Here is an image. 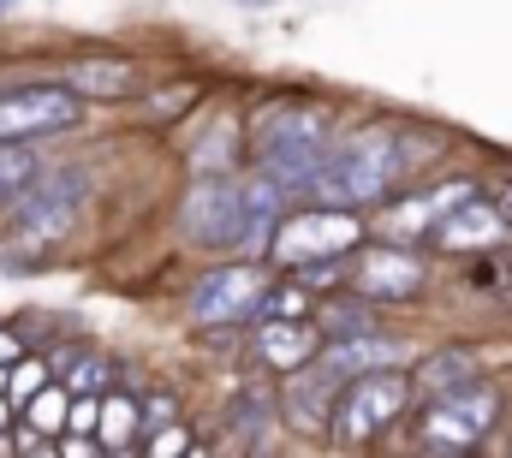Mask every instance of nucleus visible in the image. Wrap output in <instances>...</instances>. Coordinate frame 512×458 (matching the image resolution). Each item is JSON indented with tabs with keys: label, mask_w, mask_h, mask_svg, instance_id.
<instances>
[{
	"label": "nucleus",
	"mask_w": 512,
	"mask_h": 458,
	"mask_svg": "<svg viewBox=\"0 0 512 458\" xmlns=\"http://www.w3.org/2000/svg\"><path fill=\"white\" fill-rule=\"evenodd\" d=\"M477 381V357L471 351H435V357H423V369H417V387L429 393V399H441V393H459V387H471Z\"/></svg>",
	"instance_id": "nucleus-17"
},
{
	"label": "nucleus",
	"mask_w": 512,
	"mask_h": 458,
	"mask_svg": "<svg viewBox=\"0 0 512 458\" xmlns=\"http://www.w3.org/2000/svg\"><path fill=\"white\" fill-rule=\"evenodd\" d=\"M30 179H36V155L24 143H0V203H12Z\"/></svg>",
	"instance_id": "nucleus-21"
},
{
	"label": "nucleus",
	"mask_w": 512,
	"mask_h": 458,
	"mask_svg": "<svg viewBox=\"0 0 512 458\" xmlns=\"http://www.w3.org/2000/svg\"><path fill=\"white\" fill-rule=\"evenodd\" d=\"M72 119H78V96L72 90H12V96H0V143L66 131Z\"/></svg>",
	"instance_id": "nucleus-8"
},
{
	"label": "nucleus",
	"mask_w": 512,
	"mask_h": 458,
	"mask_svg": "<svg viewBox=\"0 0 512 458\" xmlns=\"http://www.w3.org/2000/svg\"><path fill=\"white\" fill-rule=\"evenodd\" d=\"M495 209L507 215V227H512V167L501 173V179H495Z\"/></svg>",
	"instance_id": "nucleus-28"
},
{
	"label": "nucleus",
	"mask_w": 512,
	"mask_h": 458,
	"mask_svg": "<svg viewBox=\"0 0 512 458\" xmlns=\"http://www.w3.org/2000/svg\"><path fill=\"white\" fill-rule=\"evenodd\" d=\"M471 197V179H447L441 191H429V197H411V203H399L393 215L382 221V232L387 238H423V232L435 227L453 203H465Z\"/></svg>",
	"instance_id": "nucleus-14"
},
{
	"label": "nucleus",
	"mask_w": 512,
	"mask_h": 458,
	"mask_svg": "<svg viewBox=\"0 0 512 458\" xmlns=\"http://www.w3.org/2000/svg\"><path fill=\"white\" fill-rule=\"evenodd\" d=\"M12 357H18V340H12V334H0V363H12Z\"/></svg>",
	"instance_id": "nucleus-29"
},
{
	"label": "nucleus",
	"mask_w": 512,
	"mask_h": 458,
	"mask_svg": "<svg viewBox=\"0 0 512 458\" xmlns=\"http://www.w3.org/2000/svg\"><path fill=\"white\" fill-rule=\"evenodd\" d=\"M42 375H48L42 363H18V369H12V381H6V393H12V399L24 405V399H30V393L42 387Z\"/></svg>",
	"instance_id": "nucleus-23"
},
{
	"label": "nucleus",
	"mask_w": 512,
	"mask_h": 458,
	"mask_svg": "<svg viewBox=\"0 0 512 458\" xmlns=\"http://www.w3.org/2000/svg\"><path fill=\"white\" fill-rule=\"evenodd\" d=\"M352 286L364 298H376V304H405V298L423 292V262L405 256V250H393V244L387 250H364L358 268H352Z\"/></svg>",
	"instance_id": "nucleus-11"
},
{
	"label": "nucleus",
	"mask_w": 512,
	"mask_h": 458,
	"mask_svg": "<svg viewBox=\"0 0 512 458\" xmlns=\"http://www.w3.org/2000/svg\"><path fill=\"white\" fill-rule=\"evenodd\" d=\"M405 399H411V381H405L393 363L352 375V381H346V405L334 411V423H340V441H346V447H358V441L382 435L387 423L405 411Z\"/></svg>",
	"instance_id": "nucleus-5"
},
{
	"label": "nucleus",
	"mask_w": 512,
	"mask_h": 458,
	"mask_svg": "<svg viewBox=\"0 0 512 458\" xmlns=\"http://www.w3.org/2000/svg\"><path fill=\"white\" fill-rule=\"evenodd\" d=\"M6 423H12V411H6V399H0V429H6Z\"/></svg>",
	"instance_id": "nucleus-30"
},
{
	"label": "nucleus",
	"mask_w": 512,
	"mask_h": 458,
	"mask_svg": "<svg viewBox=\"0 0 512 458\" xmlns=\"http://www.w3.org/2000/svg\"><path fill=\"white\" fill-rule=\"evenodd\" d=\"M393 179H399L393 131H358L340 149H322L304 191H316V203H328V209H352V203H376Z\"/></svg>",
	"instance_id": "nucleus-1"
},
{
	"label": "nucleus",
	"mask_w": 512,
	"mask_h": 458,
	"mask_svg": "<svg viewBox=\"0 0 512 458\" xmlns=\"http://www.w3.org/2000/svg\"><path fill=\"white\" fill-rule=\"evenodd\" d=\"M102 375H108V363H96V357H84V363H78V369L66 375V387H72V393H96V387H102Z\"/></svg>",
	"instance_id": "nucleus-25"
},
{
	"label": "nucleus",
	"mask_w": 512,
	"mask_h": 458,
	"mask_svg": "<svg viewBox=\"0 0 512 458\" xmlns=\"http://www.w3.org/2000/svg\"><path fill=\"white\" fill-rule=\"evenodd\" d=\"M256 310H262V316H298V310H304V292H262Z\"/></svg>",
	"instance_id": "nucleus-24"
},
{
	"label": "nucleus",
	"mask_w": 512,
	"mask_h": 458,
	"mask_svg": "<svg viewBox=\"0 0 512 458\" xmlns=\"http://www.w3.org/2000/svg\"><path fill=\"white\" fill-rule=\"evenodd\" d=\"M280 221V185L262 173L251 185H239V244L233 250H268V232Z\"/></svg>",
	"instance_id": "nucleus-15"
},
{
	"label": "nucleus",
	"mask_w": 512,
	"mask_h": 458,
	"mask_svg": "<svg viewBox=\"0 0 512 458\" xmlns=\"http://www.w3.org/2000/svg\"><path fill=\"white\" fill-rule=\"evenodd\" d=\"M310 351H316V334H310L304 322H280V316H274V328H262V357H268L280 375L298 369Z\"/></svg>",
	"instance_id": "nucleus-18"
},
{
	"label": "nucleus",
	"mask_w": 512,
	"mask_h": 458,
	"mask_svg": "<svg viewBox=\"0 0 512 458\" xmlns=\"http://www.w3.org/2000/svg\"><path fill=\"white\" fill-rule=\"evenodd\" d=\"M429 238H435V250H489V244H501L507 238V215L495 209V203H453L435 227H429Z\"/></svg>",
	"instance_id": "nucleus-12"
},
{
	"label": "nucleus",
	"mask_w": 512,
	"mask_h": 458,
	"mask_svg": "<svg viewBox=\"0 0 512 458\" xmlns=\"http://www.w3.org/2000/svg\"><path fill=\"white\" fill-rule=\"evenodd\" d=\"M84 197H90V185H84L78 167L30 179L12 197V244H54V238H66L72 221H78V209H84Z\"/></svg>",
	"instance_id": "nucleus-3"
},
{
	"label": "nucleus",
	"mask_w": 512,
	"mask_h": 458,
	"mask_svg": "<svg viewBox=\"0 0 512 458\" xmlns=\"http://www.w3.org/2000/svg\"><path fill=\"white\" fill-rule=\"evenodd\" d=\"M465 292H471V298H483V304H507V310H512V250H501V244L471 250Z\"/></svg>",
	"instance_id": "nucleus-16"
},
{
	"label": "nucleus",
	"mask_w": 512,
	"mask_h": 458,
	"mask_svg": "<svg viewBox=\"0 0 512 458\" xmlns=\"http://www.w3.org/2000/svg\"><path fill=\"white\" fill-rule=\"evenodd\" d=\"M292 381H286V423L292 429H304V435H322L328 429V417H334V399L346 393V381L334 375V369H322L316 357H304L298 369H286Z\"/></svg>",
	"instance_id": "nucleus-9"
},
{
	"label": "nucleus",
	"mask_w": 512,
	"mask_h": 458,
	"mask_svg": "<svg viewBox=\"0 0 512 458\" xmlns=\"http://www.w3.org/2000/svg\"><path fill=\"white\" fill-rule=\"evenodd\" d=\"M262 417H268V405H262V399H251V393H245V399H239V423H245V429H262Z\"/></svg>",
	"instance_id": "nucleus-26"
},
{
	"label": "nucleus",
	"mask_w": 512,
	"mask_h": 458,
	"mask_svg": "<svg viewBox=\"0 0 512 458\" xmlns=\"http://www.w3.org/2000/svg\"><path fill=\"white\" fill-rule=\"evenodd\" d=\"M495 417H501V393L483 387V381H471V387L441 393V399L429 405L417 441H423L429 453H465V447H477V441L495 429Z\"/></svg>",
	"instance_id": "nucleus-4"
},
{
	"label": "nucleus",
	"mask_w": 512,
	"mask_h": 458,
	"mask_svg": "<svg viewBox=\"0 0 512 458\" xmlns=\"http://www.w3.org/2000/svg\"><path fill=\"white\" fill-rule=\"evenodd\" d=\"M96 429H102V447L126 453L131 441H137V405H131V399H108V405L96 411Z\"/></svg>",
	"instance_id": "nucleus-19"
},
{
	"label": "nucleus",
	"mask_w": 512,
	"mask_h": 458,
	"mask_svg": "<svg viewBox=\"0 0 512 458\" xmlns=\"http://www.w3.org/2000/svg\"><path fill=\"white\" fill-rule=\"evenodd\" d=\"M233 149H239V125H233V119H221V125L209 131V143H197V149H191V167H197V173H221V167L233 161Z\"/></svg>",
	"instance_id": "nucleus-20"
},
{
	"label": "nucleus",
	"mask_w": 512,
	"mask_h": 458,
	"mask_svg": "<svg viewBox=\"0 0 512 458\" xmlns=\"http://www.w3.org/2000/svg\"><path fill=\"white\" fill-rule=\"evenodd\" d=\"M358 221L346 209H310V215H292V221H274L268 232V256L280 262H322V256H346L358 244Z\"/></svg>",
	"instance_id": "nucleus-6"
},
{
	"label": "nucleus",
	"mask_w": 512,
	"mask_h": 458,
	"mask_svg": "<svg viewBox=\"0 0 512 458\" xmlns=\"http://www.w3.org/2000/svg\"><path fill=\"white\" fill-rule=\"evenodd\" d=\"M245 6H268V0H245Z\"/></svg>",
	"instance_id": "nucleus-31"
},
{
	"label": "nucleus",
	"mask_w": 512,
	"mask_h": 458,
	"mask_svg": "<svg viewBox=\"0 0 512 458\" xmlns=\"http://www.w3.org/2000/svg\"><path fill=\"white\" fill-rule=\"evenodd\" d=\"M179 227L203 250H233L239 244V179L233 173H203L179 209Z\"/></svg>",
	"instance_id": "nucleus-7"
},
{
	"label": "nucleus",
	"mask_w": 512,
	"mask_h": 458,
	"mask_svg": "<svg viewBox=\"0 0 512 458\" xmlns=\"http://www.w3.org/2000/svg\"><path fill=\"white\" fill-rule=\"evenodd\" d=\"M66 84H72V96L114 102V96H131L137 90V66L131 60H114V54H84V60L66 66Z\"/></svg>",
	"instance_id": "nucleus-13"
},
{
	"label": "nucleus",
	"mask_w": 512,
	"mask_h": 458,
	"mask_svg": "<svg viewBox=\"0 0 512 458\" xmlns=\"http://www.w3.org/2000/svg\"><path fill=\"white\" fill-rule=\"evenodd\" d=\"M24 405H30V429H42V435L66 429V393H60V387H36Z\"/></svg>",
	"instance_id": "nucleus-22"
},
{
	"label": "nucleus",
	"mask_w": 512,
	"mask_h": 458,
	"mask_svg": "<svg viewBox=\"0 0 512 458\" xmlns=\"http://www.w3.org/2000/svg\"><path fill=\"white\" fill-rule=\"evenodd\" d=\"M256 298H262V274H256L251 262H239V268H215V274L197 280V292H191V316L209 322V328H221V322H233V316H251Z\"/></svg>",
	"instance_id": "nucleus-10"
},
{
	"label": "nucleus",
	"mask_w": 512,
	"mask_h": 458,
	"mask_svg": "<svg viewBox=\"0 0 512 458\" xmlns=\"http://www.w3.org/2000/svg\"><path fill=\"white\" fill-rule=\"evenodd\" d=\"M179 447H191V441H185V429H161V435L149 441V453H179Z\"/></svg>",
	"instance_id": "nucleus-27"
},
{
	"label": "nucleus",
	"mask_w": 512,
	"mask_h": 458,
	"mask_svg": "<svg viewBox=\"0 0 512 458\" xmlns=\"http://www.w3.org/2000/svg\"><path fill=\"white\" fill-rule=\"evenodd\" d=\"M322 149H328V108H310V102H280V108H262L256 161H262V173H268L280 191L310 185V173H316Z\"/></svg>",
	"instance_id": "nucleus-2"
}]
</instances>
